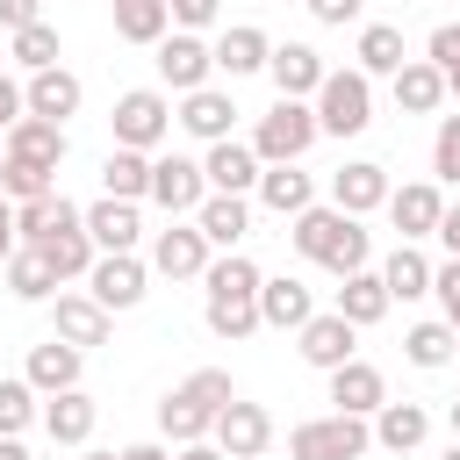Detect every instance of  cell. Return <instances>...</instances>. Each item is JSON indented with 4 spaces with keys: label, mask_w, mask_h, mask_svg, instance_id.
<instances>
[{
    "label": "cell",
    "mask_w": 460,
    "mask_h": 460,
    "mask_svg": "<svg viewBox=\"0 0 460 460\" xmlns=\"http://www.w3.org/2000/svg\"><path fill=\"white\" fill-rule=\"evenodd\" d=\"M259 266L244 259V252H223V259H208L201 266V288H208V302H201V316H208V331L216 338H252L259 331Z\"/></svg>",
    "instance_id": "cell-1"
},
{
    "label": "cell",
    "mask_w": 460,
    "mask_h": 460,
    "mask_svg": "<svg viewBox=\"0 0 460 460\" xmlns=\"http://www.w3.org/2000/svg\"><path fill=\"white\" fill-rule=\"evenodd\" d=\"M288 244L302 252V259H316V266H331L338 280L345 273H359L367 266V252H374V237L359 230V216H345V208H302V216H288Z\"/></svg>",
    "instance_id": "cell-2"
},
{
    "label": "cell",
    "mask_w": 460,
    "mask_h": 460,
    "mask_svg": "<svg viewBox=\"0 0 460 460\" xmlns=\"http://www.w3.org/2000/svg\"><path fill=\"white\" fill-rule=\"evenodd\" d=\"M230 395H237V388H230V374H223V367H194V374L158 402V431H165L172 446L208 438V424H216V410H223Z\"/></svg>",
    "instance_id": "cell-3"
},
{
    "label": "cell",
    "mask_w": 460,
    "mask_h": 460,
    "mask_svg": "<svg viewBox=\"0 0 460 460\" xmlns=\"http://www.w3.org/2000/svg\"><path fill=\"white\" fill-rule=\"evenodd\" d=\"M309 108H316V129L323 137H359L374 122V79L359 65L352 72H323V86L309 93Z\"/></svg>",
    "instance_id": "cell-4"
},
{
    "label": "cell",
    "mask_w": 460,
    "mask_h": 460,
    "mask_svg": "<svg viewBox=\"0 0 460 460\" xmlns=\"http://www.w3.org/2000/svg\"><path fill=\"white\" fill-rule=\"evenodd\" d=\"M316 137H323V129H316V108L280 93V101L259 115V129H252V151H259V165H295V158H302Z\"/></svg>",
    "instance_id": "cell-5"
},
{
    "label": "cell",
    "mask_w": 460,
    "mask_h": 460,
    "mask_svg": "<svg viewBox=\"0 0 460 460\" xmlns=\"http://www.w3.org/2000/svg\"><path fill=\"white\" fill-rule=\"evenodd\" d=\"M367 446H374L367 417H345V410L309 417V424H295V431H288V460H359Z\"/></svg>",
    "instance_id": "cell-6"
},
{
    "label": "cell",
    "mask_w": 460,
    "mask_h": 460,
    "mask_svg": "<svg viewBox=\"0 0 460 460\" xmlns=\"http://www.w3.org/2000/svg\"><path fill=\"white\" fill-rule=\"evenodd\" d=\"M115 144H129V151H158L165 137H172V101L158 93V86H129L122 101H115Z\"/></svg>",
    "instance_id": "cell-7"
},
{
    "label": "cell",
    "mask_w": 460,
    "mask_h": 460,
    "mask_svg": "<svg viewBox=\"0 0 460 460\" xmlns=\"http://www.w3.org/2000/svg\"><path fill=\"white\" fill-rule=\"evenodd\" d=\"M144 288H151V266H144L137 252H101V259L86 266V295H93L108 316H115V309H137Z\"/></svg>",
    "instance_id": "cell-8"
},
{
    "label": "cell",
    "mask_w": 460,
    "mask_h": 460,
    "mask_svg": "<svg viewBox=\"0 0 460 460\" xmlns=\"http://www.w3.org/2000/svg\"><path fill=\"white\" fill-rule=\"evenodd\" d=\"M151 50H158V79H165L172 93H194V86H208V72H216V50H208L194 29H165Z\"/></svg>",
    "instance_id": "cell-9"
},
{
    "label": "cell",
    "mask_w": 460,
    "mask_h": 460,
    "mask_svg": "<svg viewBox=\"0 0 460 460\" xmlns=\"http://www.w3.org/2000/svg\"><path fill=\"white\" fill-rule=\"evenodd\" d=\"M208 438L230 453V460H259L266 446H273V417L259 410V402H244V395H230L223 410H216V424H208Z\"/></svg>",
    "instance_id": "cell-10"
},
{
    "label": "cell",
    "mask_w": 460,
    "mask_h": 460,
    "mask_svg": "<svg viewBox=\"0 0 460 460\" xmlns=\"http://www.w3.org/2000/svg\"><path fill=\"white\" fill-rule=\"evenodd\" d=\"M201 194H208V180H201V158H151V194L144 201H158L165 216H194L201 208Z\"/></svg>",
    "instance_id": "cell-11"
},
{
    "label": "cell",
    "mask_w": 460,
    "mask_h": 460,
    "mask_svg": "<svg viewBox=\"0 0 460 460\" xmlns=\"http://www.w3.org/2000/svg\"><path fill=\"white\" fill-rule=\"evenodd\" d=\"M388 223L402 230V244H417V237H431L438 230V216H446V194H438V180H410V187H388Z\"/></svg>",
    "instance_id": "cell-12"
},
{
    "label": "cell",
    "mask_w": 460,
    "mask_h": 460,
    "mask_svg": "<svg viewBox=\"0 0 460 460\" xmlns=\"http://www.w3.org/2000/svg\"><path fill=\"white\" fill-rule=\"evenodd\" d=\"M201 266H208V237L172 216V223L151 237V273H165V280H201Z\"/></svg>",
    "instance_id": "cell-13"
},
{
    "label": "cell",
    "mask_w": 460,
    "mask_h": 460,
    "mask_svg": "<svg viewBox=\"0 0 460 460\" xmlns=\"http://www.w3.org/2000/svg\"><path fill=\"white\" fill-rule=\"evenodd\" d=\"M172 122H180L187 137H201V144H223V137H230V122H237V101H230L223 86H194V93H180Z\"/></svg>",
    "instance_id": "cell-14"
},
{
    "label": "cell",
    "mask_w": 460,
    "mask_h": 460,
    "mask_svg": "<svg viewBox=\"0 0 460 460\" xmlns=\"http://www.w3.org/2000/svg\"><path fill=\"white\" fill-rule=\"evenodd\" d=\"M381 201H388V165L352 158V165L331 172V208H345V216H374Z\"/></svg>",
    "instance_id": "cell-15"
},
{
    "label": "cell",
    "mask_w": 460,
    "mask_h": 460,
    "mask_svg": "<svg viewBox=\"0 0 460 460\" xmlns=\"http://www.w3.org/2000/svg\"><path fill=\"white\" fill-rule=\"evenodd\" d=\"M352 338H359V331H352L338 309H323V316H309V323L295 331V352H302L316 374H331V367H345V359H352Z\"/></svg>",
    "instance_id": "cell-16"
},
{
    "label": "cell",
    "mask_w": 460,
    "mask_h": 460,
    "mask_svg": "<svg viewBox=\"0 0 460 460\" xmlns=\"http://www.w3.org/2000/svg\"><path fill=\"white\" fill-rule=\"evenodd\" d=\"M323 58L309 50V43H273V58H266V79H273V93H288V101H309L316 86H323Z\"/></svg>",
    "instance_id": "cell-17"
},
{
    "label": "cell",
    "mask_w": 460,
    "mask_h": 460,
    "mask_svg": "<svg viewBox=\"0 0 460 460\" xmlns=\"http://www.w3.org/2000/svg\"><path fill=\"white\" fill-rule=\"evenodd\" d=\"M201 180H208V194H252V187H259V151H252V144H237V137L208 144Z\"/></svg>",
    "instance_id": "cell-18"
},
{
    "label": "cell",
    "mask_w": 460,
    "mask_h": 460,
    "mask_svg": "<svg viewBox=\"0 0 460 460\" xmlns=\"http://www.w3.org/2000/svg\"><path fill=\"white\" fill-rule=\"evenodd\" d=\"M86 216V237H93V252H137V237H144V216H137V201H115V194H101L93 208H79Z\"/></svg>",
    "instance_id": "cell-19"
},
{
    "label": "cell",
    "mask_w": 460,
    "mask_h": 460,
    "mask_svg": "<svg viewBox=\"0 0 460 460\" xmlns=\"http://www.w3.org/2000/svg\"><path fill=\"white\" fill-rule=\"evenodd\" d=\"M331 402H338L345 417H374V410L388 402V381H381V367H367L359 352H352L345 367H331Z\"/></svg>",
    "instance_id": "cell-20"
},
{
    "label": "cell",
    "mask_w": 460,
    "mask_h": 460,
    "mask_svg": "<svg viewBox=\"0 0 460 460\" xmlns=\"http://www.w3.org/2000/svg\"><path fill=\"white\" fill-rule=\"evenodd\" d=\"M79 79L65 72V65H43V72H29V86H22V108L29 115H43V122H65V115H79Z\"/></svg>",
    "instance_id": "cell-21"
},
{
    "label": "cell",
    "mask_w": 460,
    "mask_h": 460,
    "mask_svg": "<svg viewBox=\"0 0 460 460\" xmlns=\"http://www.w3.org/2000/svg\"><path fill=\"white\" fill-rule=\"evenodd\" d=\"M194 230L208 237V252H237V244H244V230H252V208H244V194H201V208H194Z\"/></svg>",
    "instance_id": "cell-22"
},
{
    "label": "cell",
    "mask_w": 460,
    "mask_h": 460,
    "mask_svg": "<svg viewBox=\"0 0 460 460\" xmlns=\"http://www.w3.org/2000/svg\"><path fill=\"white\" fill-rule=\"evenodd\" d=\"M208 50H216V72L244 79V72H266V58H273V36H266L259 22H237V29H223Z\"/></svg>",
    "instance_id": "cell-23"
},
{
    "label": "cell",
    "mask_w": 460,
    "mask_h": 460,
    "mask_svg": "<svg viewBox=\"0 0 460 460\" xmlns=\"http://www.w3.org/2000/svg\"><path fill=\"white\" fill-rule=\"evenodd\" d=\"M0 151H7V158H29V165H65V122L22 115V122H7Z\"/></svg>",
    "instance_id": "cell-24"
},
{
    "label": "cell",
    "mask_w": 460,
    "mask_h": 460,
    "mask_svg": "<svg viewBox=\"0 0 460 460\" xmlns=\"http://www.w3.org/2000/svg\"><path fill=\"white\" fill-rule=\"evenodd\" d=\"M367 431H374V446H388V453H417V446L431 438V410H424V402H381Z\"/></svg>",
    "instance_id": "cell-25"
},
{
    "label": "cell",
    "mask_w": 460,
    "mask_h": 460,
    "mask_svg": "<svg viewBox=\"0 0 460 460\" xmlns=\"http://www.w3.org/2000/svg\"><path fill=\"white\" fill-rule=\"evenodd\" d=\"M388 79H395V108H402V115H431V108L446 101V72H438L431 58H402Z\"/></svg>",
    "instance_id": "cell-26"
},
{
    "label": "cell",
    "mask_w": 460,
    "mask_h": 460,
    "mask_svg": "<svg viewBox=\"0 0 460 460\" xmlns=\"http://www.w3.org/2000/svg\"><path fill=\"white\" fill-rule=\"evenodd\" d=\"M36 252H43V266H50L58 280H86V266L101 259V252H93V237H86V216H79V223H65V230H50Z\"/></svg>",
    "instance_id": "cell-27"
},
{
    "label": "cell",
    "mask_w": 460,
    "mask_h": 460,
    "mask_svg": "<svg viewBox=\"0 0 460 460\" xmlns=\"http://www.w3.org/2000/svg\"><path fill=\"white\" fill-rule=\"evenodd\" d=\"M316 316V302H309V288L302 280H259V323H273V331H302Z\"/></svg>",
    "instance_id": "cell-28"
},
{
    "label": "cell",
    "mask_w": 460,
    "mask_h": 460,
    "mask_svg": "<svg viewBox=\"0 0 460 460\" xmlns=\"http://www.w3.org/2000/svg\"><path fill=\"white\" fill-rule=\"evenodd\" d=\"M395 302H388V288H381V273L374 266H359V273H345V288H338V316L352 323V331H367V323H381Z\"/></svg>",
    "instance_id": "cell-29"
},
{
    "label": "cell",
    "mask_w": 460,
    "mask_h": 460,
    "mask_svg": "<svg viewBox=\"0 0 460 460\" xmlns=\"http://www.w3.org/2000/svg\"><path fill=\"white\" fill-rule=\"evenodd\" d=\"M79 359H86L79 345H65V338H50V345H36V352H29V374H22V381H29L36 395H58V388H79Z\"/></svg>",
    "instance_id": "cell-30"
},
{
    "label": "cell",
    "mask_w": 460,
    "mask_h": 460,
    "mask_svg": "<svg viewBox=\"0 0 460 460\" xmlns=\"http://www.w3.org/2000/svg\"><path fill=\"white\" fill-rule=\"evenodd\" d=\"M93 417H101V410H93L79 388H58V395L43 402V431H50L58 446H86V438H93Z\"/></svg>",
    "instance_id": "cell-31"
},
{
    "label": "cell",
    "mask_w": 460,
    "mask_h": 460,
    "mask_svg": "<svg viewBox=\"0 0 460 460\" xmlns=\"http://www.w3.org/2000/svg\"><path fill=\"white\" fill-rule=\"evenodd\" d=\"M259 201H266L273 216H302V208L316 201V187H309L302 165H259Z\"/></svg>",
    "instance_id": "cell-32"
},
{
    "label": "cell",
    "mask_w": 460,
    "mask_h": 460,
    "mask_svg": "<svg viewBox=\"0 0 460 460\" xmlns=\"http://www.w3.org/2000/svg\"><path fill=\"white\" fill-rule=\"evenodd\" d=\"M65 223H79V208L50 187V194H36V201H14V237L22 244H43L50 230H65Z\"/></svg>",
    "instance_id": "cell-33"
},
{
    "label": "cell",
    "mask_w": 460,
    "mask_h": 460,
    "mask_svg": "<svg viewBox=\"0 0 460 460\" xmlns=\"http://www.w3.org/2000/svg\"><path fill=\"white\" fill-rule=\"evenodd\" d=\"M381 288H388V302H417V295H431V259H424L417 244H395V252L381 259Z\"/></svg>",
    "instance_id": "cell-34"
},
{
    "label": "cell",
    "mask_w": 460,
    "mask_h": 460,
    "mask_svg": "<svg viewBox=\"0 0 460 460\" xmlns=\"http://www.w3.org/2000/svg\"><path fill=\"white\" fill-rule=\"evenodd\" d=\"M58 338L65 345H108V309L93 302V295H58Z\"/></svg>",
    "instance_id": "cell-35"
},
{
    "label": "cell",
    "mask_w": 460,
    "mask_h": 460,
    "mask_svg": "<svg viewBox=\"0 0 460 460\" xmlns=\"http://www.w3.org/2000/svg\"><path fill=\"white\" fill-rule=\"evenodd\" d=\"M101 187H108L115 201H144V194H151V151L115 144V151H108V165H101Z\"/></svg>",
    "instance_id": "cell-36"
},
{
    "label": "cell",
    "mask_w": 460,
    "mask_h": 460,
    "mask_svg": "<svg viewBox=\"0 0 460 460\" xmlns=\"http://www.w3.org/2000/svg\"><path fill=\"white\" fill-rule=\"evenodd\" d=\"M108 14H115V36L122 43H158L172 29V7L165 0H108Z\"/></svg>",
    "instance_id": "cell-37"
},
{
    "label": "cell",
    "mask_w": 460,
    "mask_h": 460,
    "mask_svg": "<svg viewBox=\"0 0 460 460\" xmlns=\"http://www.w3.org/2000/svg\"><path fill=\"white\" fill-rule=\"evenodd\" d=\"M0 273H7L14 302H50V295H58V273L43 266V252H36V244H14V259H7Z\"/></svg>",
    "instance_id": "cell-38"
},
{
    "label": "cell",
    "mask_w": 460,
    "mask_h": 460,
    "mask_svg": "<svg viewBox=\"0 0 460 460\" xmlns=\"http://www.w3.org/2000/svg\"><path fill=\"white\" fill-rule=\"evenodd\" d=\"M352 58H359V72H367V79L395 72V65H402V29H395V22H367V29H359V43H352Z\"/></svg>",
    "instance_id": "cell-39"
},
{
    "label": "cell",
    "mask_w": 460,
    "mask_h": 460,
    "mask_svg": "<svg viewBox=\"0 0 460 460\" xmlns=\"http://www.w3.org/2000/svg\"><path fill=\"white\" fill-rule=\"evenodd\" d=\"M402 352H410V367H453V352H460V338H453V323L438 316V323H410V338H402Z\"/></svg>",
    "instance_id": "cell-40"
},
{
    "label": "cell",
    "mask_w": 460,
    "mask_h": 460,
    "mask_svg": "<svg viewBox=\"0 0 460 460\" xmlns=\"http://www.w3.org/2000/svg\"><path fill=\"white\" fill-rule=\"evenodd\" d=\"M58 187V165H29V158H7L0 151V194L7 201H36V194H50Z\"/></svg>",
    "instance_id": "cell-41"
},
{
    "label": "cell",
    "mask_w": 460,
    "mask_h": 460,
    "mask_svg": "<svg viewBox=\"0 0 460 460\" xmlns=\"http://www.w3.org/2000/svg\"><path fill=\"white\" fill-rule=\"evenodd\" d=\"M14 65H22V72H43V65H58V29H50V22H29V29H14Z\"/></svg>",
    "instance_id": "cell-42"
},
{
    "label": "cell",
    "mask_w": 460,
    "mask_h": 460,
    "mask_svg": "<svg viewBox=\"0 0 460 460\" xmlns=\"http://www.w3.org/2000/svg\"><path fill=\"white\" fill-rule=\"evenodd\" d=\"M431 180L460 187V115H446V122H438V137H431Z\"/></svg>",
    "instance_id": "cell-43"
},
{
    "label": "cell",
    "mask_w": 460,
    "mask_h": 460,
    "mask_svg": "<svg viewBox=\"0 0 460 460\" xmlns=\"http://www.w3.org/2000/svg\"><path fill=\"white\" fill-rule=\"evenodd\" d=\"M36 417V388L29 381H0V431H29Z\"/></svg>",
    "instance_id": "cell-44"
},
{
    "label": "cell",
    "mask_w": 460,
    "mask_h": 460,
    "mask_svg": "<svg viewBox=\"0 0 460 460\" xmlns=\"http://www.w3.org/2000/svg\"><path fill=\"white\" fill-rule=\"evenodd\" d=\"M431 65H438V72L460 65V22H438V29H431Z\"/></svg>",
    "instance_id": "cell-45"
},
{
    "label": "cell",
    "mask_w": 460,
    "mask_h": 460,
    "mask_svg": "<svg viewBox=\"0 0 460 460\" xmlns=\"http://www.w3.org/2000/svg\"><path fill=\"white\" fill-rule=\"evenodd\" d=\"M302 7H309L323 29H345V22H359V7H367V0H302Z\"/></svg>",
    "instance_id": "cell-46"
},
{
    "label": "cell",
    "mask_w": 460,
    "mask_h": 460,
    "mask_svg": "<svg viewBox=\"0 0 460 460\" xmlns=\"http://www.w3.org/2000/svg\"><path fill=\"white\" fill-rule=\"evenodd\" d=\"M165 7H172V22H180V29H194V36H201V29L216 22V7H223V0H165Z\"/></svg>",
    "instance_id": "cell-47"
},
{
    "label": "cell",
    "mask_w": 460,
    "mask_h": 460,
    "mask_svg": "<svg viewBox=\"0 0 460 460\" xmlns=\"http://www.w3.org/2000/svg\"><path fill=\"white\" fill-rule=\"evenodd\" d=\"M29 22H43V0H0V29H7V36L29 29Z\"/></svg>",
    "instance_id": "cell-48"
},
{
    "label": "cell",
    "mask_w": 460,
    "mask_h": 460,
    "mask_svg": "<svg viewBox=\"0 0 460 460\" xmlns=\"http://www.w3.org/2000/svg\"><path fill=\"white\" fill-rule=\"evenodd\" d=\"M438 244H446V259H460V201H446V216H438V230H431Z\"/></svg>",
    "instance_id": "cell-49"
},
{
    "label": "cell",
    "mask_w": 460,
    "mask_h": 460,
    "mask_svg": "<svg viewBox=\"0 0 460 460\" xmlns=\"http://www.w3.org/2000/svg\"><path fill=\"white\" fill-rule=\"evenodd\" d=\"M22 115H29V108H22V86L0 72V137H7V122H22Z\"/></svg>",
    "instance_id": "cell-50"
},
{
    "label": "cell",
    "mask_w": 460,
    "mask_h": 460,
    "mask_svg": "<svg viewBox=\"0 0 460 460\" xmlns=\"http://www.w3.org/2000/svg\"><path fill=\"white\" fill-rule=\"evenodd\" d=\"M14 244H22V237H14V201H7V194H0V266H7V259H14Z\"/></svg>",
    "instance_id": "cell-51"
},
{
    "label": "cell",
    "mask_w": 460,
    "mask_h": 460,
    "mask_svg": "<svg viewBox=\"0 0 460 460\" xmlns=\"http://www.w3.org/2000/svg\"><path fill=\"white\" fill-rule=\"evenodd\" d=\"M172 460H230V453H223V446H216V438H187V446H180V453H172Z\"/></svg>",
    "instance_id": "cell-52"
},
{
    "label": "cell",
    "mask_w": 460,
    "mask_h": 460,
    "mask_svg": "<svg viewBox=\"0 0 460 460\" xmlns=\"http://www.w3.org/2000/svg\"><path fill=\"white\" fill-rule=\"evenodd\" d=\"M122 460H172L158 438H137V446H122Z\"/></svg>",
    "instance_id": "cell-53"
},
{
    "label": "cell",
    "mask_w": 460,
    "mask_h": 460,
    "mask_svg": "<svg viewBox=\"0 0 460 460\" xmlns=\"http://www.w3.org/2000/svg\"><path fill=\"white\" fill-rule=\"evenodd\" d=\"M0 460H29V446H22V431H0Z\"/></svg>",
    "instance_id": "cell-54"
},
{
    "label": "cell",
    "mask_w": 460,
    "mask_h": 460,
    "mask_svg": "<svg viewBox=\"0 0 460 460\" xmlns=\"http://www.w3.org/2000/svg\"><path fill=\"white\" fill-rule=\"evenodd\" d=\"M446 323H453V338H460V295H453V302H446Z\"/></svg>",
    "instance_id": "cell-55"
},
{
    "label": "cell",
    "mask_w": 460,
    "mask_h": 460,
    "mask_svg": "<svg viewBox=\"0 0 460 460\" xmlns=\"http://www.w3.org/2000/svg\"><path fill=\"white\" fill-rule=\"evenodd\" d=\"M446 93H453V101H460V65H453V72H446Z\"/></svg>",
    "instance_id": "cell-56"
},
{
    "label": "cell",
    "mask_w": 460,
    "mask_h": 460,
    "mask_svg": "<svg viewBox=\"0 0 460 460\" xmlns=\"http://www.w3.org/2000/svg\"><path fill=\"white\" fill-rule=\"evenodd\" d=\"M446 424H453V438H460V402H453V410H446Z\"/></svg>",
    "instance_id": "cell-57"
},
{
    "label": "cell",
    "mask_w": 460,
    "mask_h": 460,
    "mask_svg": "<svg viewBox=\"0 0 460 460\" xmlns=\"http://www.w3.org/2000/svg\"><path fill=\"white\" fill-rule=\"evenodd\" d=\"M86 460H122V453H86Z\"/></svg>",
    "instance_id": "cell-58"
},
{
    "label": "cell",
    "mask_w": 460,
    "mask_h": 460,
    "mask_svg": "<svg viewBox=\"0 0 460 460\" xmlns=\"http://www.w3.org/2000/svg\"><path fill=\"white\" fill-rule=\"evenodd\" d=\"M446 460H460V438H453V446H446Z\"/></svg>",
    "instance_id": "cell-59"
},
{
    "label": "cell",
    "mask_w": 460,
    "mask_h": 460,
    "mask_svg": "<svg viewBox=\"0 0 460 460\" xmlns=\"http://www.w3.org/2000/svg\"><path fill=\"white\" fill-rule=\"evenodd\" d=\"M453 367H460V352H453Z\"/></svg>",
    "instance_id": "cell-60"
}]
</instances>
